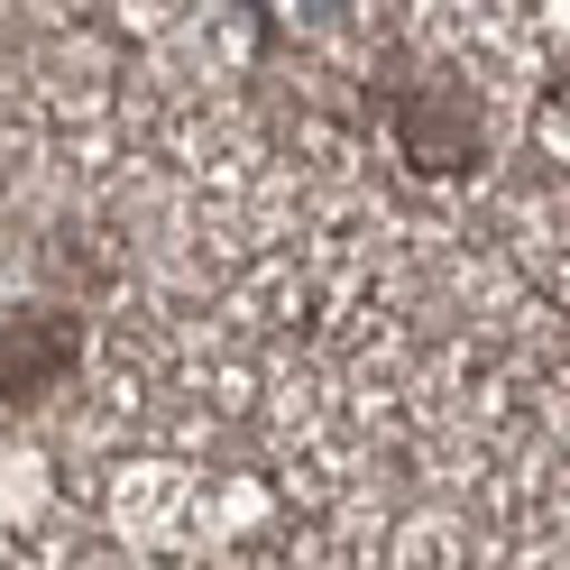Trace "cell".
I'll use <instances>...</instances> for the list:
<instances>
[{"mask_svg": "<svg viewBox=\"0 0 570 570\" xmlns=\"http://www.w3.org/2000/svg\"><path fill=\"white\" fill-rule=\"evenodd\" d=\"M75 368H83V313H65V304L0 313V405H10V414L47 405Z\"/></svg>", "mask_w": 570, "mask_h": 570, "instance_id": "1", "label": "cell"}, {"mask_svg": "<svg viewBox=\"0 0 570 570\" xmlns=\"http://www.w3.org/2000/svg\"><path fill=\"white\" fill-rule=\"evenodd\" d=\"M396 138H405V157H414L423 175H470V166L488 157V120H479V101L460 92L451 75L396 92Z\"/></svg>", "mask_w": 570, "mask_h": 570, "instance_id": "2", "label": "cell"}]
</instances>
